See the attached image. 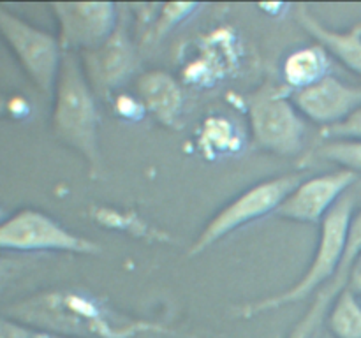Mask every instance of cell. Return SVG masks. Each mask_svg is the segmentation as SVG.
<instances>
[{
	"label": "cell",
	"mask_w": 361,
	"mask_h": 338,
	"mask_svg": "<svg viewBox=\"0 0 361 338\" xmlns=\"http://www.w3.org/2000/svg\"><path fill=\"white\" fill-rule=\"evenodd\" d=\"M6 317L63 338H137L147 334L180 337L161 323L137 319L80 289H49L7 306Z\"/></svg>",
	"instance_id": "1"
},
{
	"label": "cell",
	"mask_w": 361,
	"mask_h": 338,
	"mask_svg": "<svg viewBox=\"0 0 361 338\" xmlns=\"http://www.w3.org/2000/svg\"><path fill=\"white\" fill-rule=\"evenodd\" d=\"M51 123L56 137L85 157L92 175L97 176L101 171L99 111L94 88L73 53L62 58L53 92Z\"/></svg>",
	"instance_id": "2"
},
{
	"label": "cell",
	"mask_w": 361,
	"mask_h": 338,
	"mask_svg": "<svg viewBox=\"0 0 361 338\" xmlns=\"http://www.w3.org/2000/svg\"><path fill=\"white\" fill-rule=\"evenodd\" d=\"M353 215H355V197L351 194H345L319 224V242H317L312 263L307 268L303 277L288 291L243 305L238 310V315L254 317L263 312L281 308V306L300 303L309 296L316 294L321 287L334 280L341 266L342 256H344Z\"/></svg>",
	"instance_id": "3"
},
{
	"label": "cell",
	"mask_w": 361,
	"mask_h": 338,
	"mask_svg": "<svg viewBox=\"0 0 361 338\" xmlns=\"http://www.w3.org/2000/svg\"><path fill=\"white\" fill-rule=\"evenodd\" d=\"M247 115L252 139L263 150L281 157H295L305 139V120L286 87L267 83L247 97Z\"/></svg>",
	"instance_id": "4"
},
{
	"label": "cell",
	"mask_w": 361,
	"mask_h": 338,
	"mask_svg": "<svg viewBox=\"0 0 361 338\" xmlns=\"http://www.w3.org/2000/svg\"><path fill=\"white\" fill-rule=\"evenodd\" d=\"M302 182L303 176L300 173H289V175L268 178L243 190L231 203L219 210V213L212 220H208L201 234L194 239L189 256H200L201 252L210 249L212 245L221 242L224 236L231 234L236 229L243 227L249 222L257 220L264 215L275 213L277 208L284 203L286 197Z\"/></svg>",
	"instance_id": "5"
},
{
	"label": "cell",
	"mask_w": 361,
	"mask_h": 338,
	"mask_svg": "<svg viewBox=\"0 0 361 338\" xmlns=\"http://www.w3.org/2000/svg\"><path fill=\"white\" fill-rule=\"evenodd\" d=\"M0 37L9 46L35 88L44 95H53L63 58L59 39L4 6H0Z\"/></svg>",
	"instance_id": "6"
},
{
	"label": "cell",
	"mask_w": 361,
	"mask_h": 338,
	"mask_svg": "<svg viewBox=\"0 0 361 338\" xmlns=\"http://www.w3.org/2000/svg\"><path fill=\"white\" fill-rule=\"evenodd\" d=\"M0 252L99 254L101 246L74 234L39 210L25 208L0 222Z\"/></svg>",
	"instance_id": "7"
},
{
	"label": "cell",
	"mask_w": 361,
	"mask_h": 338,
	"mask_svg": "<svg viewBox=\"0 0 361 338\" xmlns=\"http://www.w3.org/2000/svg\"><path fill=\"white\" fill-rule=\"evenodd\" d=\"M49 9L59 23L56 39L63 51L97 49L118 28V13L111 2H55Z\"/></svg>",
	"instance_id": "8"
},
{
	"label": "cell",
	"mask_w": 361,
	"mask_h": 338,
	"mask_svg": "<svg viewBox=\"0 0 361 338\" xmlns=\"http://www.w3.org/2000/svg\"><path fill=\"white\" fill-rule=\"evenodd\" d=\"M356 182L358 175L348 169L307 178L286 197L275 213L288 220L321 224Z\"/></svg>",
	"instance_id": "9"
},
{
	"label": "cell",
	"mask_w": 361,
	"mask_h": 338,
	"mask_svg": "<svg viewBox=\"0 0 361 338\" xmlns=\"http://www.w3.org/2000/svg\"><path fill=\"white\" fill-rule=\"evenodd\" d=\"M291 101L300 115L314 123L330 127L348 118L360 108L361 87H353L338 77L326 76L312 87L293 92Z\"/></svg>",
	"instance_id": "10"
},
{
	"label": "cell",
	"mask_w": 361,
	"mask_h": 338,
	"mask_svg": "<svg viewBox=\"0 0 361 338\" xmlns=\"http://www.w3.org/2000/svg\"><path fill=\"white\" fill-rule=\"evenodd\" d=\"M137 56L129 35L118 25L104 44L85 51L83 70L94 92H111L122 87L134 74Z\"/></svg>",
	"instance_id": "11"
},
{
	"label": "cell",
	"mask_w": 361,
	"mask_h": 338,
	"mask_svg": "<svg viewBox=\"0 0 361 338\" xmlns=\"http://www.w3.org/2000/svg\"><path fill=\"white\" fill-rule=\"evenodd\" d=\"M296 20L305 28L307 34L316 39L317 44L323 46L348 69L361 76V21L348 30H331L321 23L303 4L296 6Z\"/></svg>",
	"instance_id": "12"
},
{
	"label": "cell",
	"mask_w": 361,
	"mask_h": 338,
	"mask_svg": "<svg viewBox=\"0 0 361 338\" xmlns=\"http://www.w3.org/2000/svg\"><path fill=\"white\" fill-rule=\"evenodd\" d=\"M137 101L145 111L152 113L162 125H178L183 108V94L180 84L164 70H152L137 80Z\"/></svg>",
	"instance_id": "13"
},
{
	"label": "cell",
	"mask_w": 361,
	"mask_h": 338,
	"mask_svg": "<svg viewBox=\"0 0 361 338\" xmlns=\"http://www.w3.org/2000/svg\"><path fill=\"white\" fill-rule=\"evenodd\" d=\"M326 76H330V56L319 44L295 49L282 63L284 87L291 94L312 87Z\"/></svg>",
	"instance_id": "14"
},
{
	"label": "cell",
	"mask_w": 361,
	"mask_h": 338,
	"mask_svg": "<svg viewBox=\"0 0 361 338\" xmlns=\"http://www.w3.org/2000/svg\"><path fill=\"white\" fill-rule=\"evenodd\" d=\"M326 326L335 338H361V301L348 287L338 292L326 313Z\"/></svg>",
	"instance_id": "15"
},
{
	"label": "cell",
	"mask_w": 361,
	"mask_h": 338,
	"mask_svg": "<svg viewBox=\"0 0 361 338\" xmlns=\"http://www.w3.org/2000/svg\"><path fill=\"white\" fill-rule=\"evenodd\" d=\"M345 287H348V282L338 277H334V280H330L324 287H321L316 292V296H314L310 308L296 323V326L293 327L288 338H317L319 327L323 320L326 319V313L330 310L331 303L337 298L338 292Z\"/></svg>",
	"instance_id": "16"
},
{
	"label": "cell",
	"mask_w": 361,
	"mask_h": 338,
	"mask_svg": "<svg viewBox=\"0 0 361 338\" xmlns=\"http://www.w3.org/2000/svg\"><path fill=\"white\" fill-rule=\"evenodd\" d=\"M317 155L324 161L338 164L342 169L360 175L361 173V141L358 139H334L319 146Z\"/></svg>",
	"instance_id": "17"
},
{
	"label": "cell",
	"mask_w": 361,
	"mask_h": 338,
	"mask_svg": "<svg viewBox=\"0 0 361 338\" xmlns=\"http://www.w3.org/2000/svg\"><path fill=\"white\" fill-rule=\"evenodd\" d=\"M200 4L194 2H173V4H162L159 16L155 20L154 27H152L150 35L152 39L164 37L168 32H171L180 21H185L194 14V11L200 9Z\"/></svg>",
	"instance_id": "18"
},
{
	"label": "cell",
	"mask_w": 361,
	"mask_h": 338,
	"mask_svg": "<svg viewBox=\"0 0 361 338\" xmlns=\"http://www.w3.org/2000/svg\"><path fill=\"white\" fill-rule=\"evenodd\" d=\"M360 254H361V208L360 210H355V215H353L351 218L344 256H342L341 266H338L337 275H335V277H341L348 282L349 271H351V266L355 264V261L358 259Z\"/></svg>",
	"instance_id": "19"
},
{
	"label": "cell",
	"mask_w": 361,
	"mask_h": 338,
	"mask_svg": "<svg viewBox=\"0 0 361 338\" xmlns=\"http://www.w3.org/2000/svg\"><path fill=\"white\" fill-rule=\"evenodd\" d=\"M321 136L324 139H358L361 141V106L358 109L351 113L348 118L342 122L335 123V125L323 127L321 129Z\"/></svg>",
	"instance_id": "20"
},
{
	"label": "cell",
	"mask_w": 361,
	"mask_h": 338,
	"mask_svg": "<svg viewBox=\"0 0 361 338\" xmlns=\"http://www.w3.org/2000/svg\"><path fill=\"white\" fill-rule=\"evenodd\" d=\"M0 338H63L48 331L35 330L25 324L11 320L7 317H0Z\"/></svg>",
	"instance_id": "21"
},
{
	"label": "cell",
	"mask_w": 361,
	"mask_h": 338,
	"mask_svg": "<svg viewBox=\"0 0 361 338\" xmlns=\"http://www.w3.org/2000/svg\"><path fill=\"white\" fill-rule=\"evenodd\" d=\"M21 268H23V263H21L20 259H16V257L2 256V254H0V291L18 277Z\"/></svg>",
	"instance_id": "22"
},
{
	"label": "cell",
	"mask_w": 361,
	"mask_h": 338,
	"mask_svg": "<svg viewBox=\"0 0 361 338\" xmlns=\"http://www.w3.org/2000/svg\"><path fill=\"white\" fill-rule=\"evenodd\" d=\"M116 111L126 118H141L143 116V104L134 97H120L116 101Z\"/></svg>",
	"instance_id": "23"
},
{
	"label": "cell",
	"mask_w": 361,
	"mask_h": 338,
	"mask_svg": "<svg viewBox=\"0 0 361 338\" xmlns=\"http://www.w3.org/2000/svg\"><path fill=\"white\" fill-rule=\"evenodd\" d=\"M348 289L355 292L358 298H361V254L358 256V259L355 261V264L351 266V271H349Z\"/></svg>",
	"instance_id": "24"
},
{
	"label": "cell",
	"mask_w": 361,
	"mask_h": 338,
	"mask_svg": "<svg viewBox=\"0 0 361 338\" xmlns=\"http://www.w3.org/2000/svg\"><path fill=\"white\" fill-rule=\"evenodd\" d=\"M6 108H7L6 97H2V95H0V116L4 115V111H6Z\"/></svg>",
	"instance_id": "25"
},
{
	"label": "cell",
	"mask_w": 361,
	"mask_h": 338,
	"mask_svg": "<svg viewBox=\"0 0 361 338\" xmlns=\"http://www.w3.org/2000/svg\"><path fill=\"white\" fill-rule=\"evenodd\" d=\"M6 218H7V211L4 210V206H2V204H0V222L6 220Z\"/></svg>",
	"instance_id": "26"
},
{
	"label": "cell",
	"mask_w": 361,
	"mask_h": 338,
	"mask_svg": "<svg viewBox=\"0 0 361 338\" xmlns=\"http://www.w3.org/2000/svg\"><path fill=\"white\" fill-rule=\"evenodd\" d=\"M358 187H360V189H361V180H360V182H358Z\"/></svg>",
	"instance_id": "27"
}]
</instances>
